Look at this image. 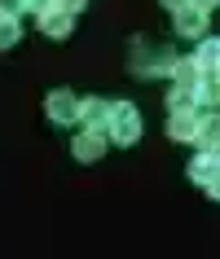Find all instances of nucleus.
<instances>
[{"instance_id":"f257e3e1","label":"nucleus","mask_w":220,"mask_h":259,"mask_svg":"<svg viewBox=\"0 0 220 259\" xmlns=\"http://www.w3.org/2000/svg\"><path fill=\"white\" fill-rule=\"evenodd\" d=\"M110 137L119 141V145H132V141L141 137V119H137V106H128V101H119V106H110Z\"/></svg>"},{"instance_id":"f03ea898","label":"nucleus","mask_w":220,"mask_h":259,"mask_svg":"<svg viewBox=\"0 0 220 259\" xmlns=\"http://www.w3.org/2000/svg\"><path fill=\"white\" fill-rule=\"evenodd\" d=\"M49 119L53 123H75L80 119V101H75L70 93H53L49 97Z\"/></svg>"},{"instance_id":"7ed1b4c3","label":"nucleus","mask_w":220,"mask_h":259,"mask_svg":"<svg viewBox=\"0 0 220 259\" xmlns=\"http://www.w3.org/2000/svg\"><path fill=\"white\" fill-rule=\"evenodd\" d=\"M176 31H180V35H203V31H207V9H198V5L176 9Z\"/></svg>"},{"instance_id":"20e7f679","label":"nucleus","mask_w":220,"mask_h":259,"mask_svg":"<svg viewBox=\"0 0 220 259\" xmlns=\"http://www.w3.org/2000/svg\"><path fill=\"white\" fill-rule=\"evenodd\" d=\"M198 123H203V119H194L190 110H176L172 123H167V132H172L176 141H190V137H198Z\"/></svg>"},{"instance_id":"39448f33","label":"nucleus","mask_w":220,"mask_h":259,"mask_svg":"<svg viewBox=\"0 0 220 259\" xmlns=\"http://www.w3.org/2000/svg\"><path fill=\"white\" fill-rule=\"evenodd\" d=\"M80 119L97 132V127H106V123H110V106H106V101H80Z\"/></svg>"},{"instance_id":"423d86ee","label":"nucleus","mask_w":220,"mask_h":259,"mask_svg":"<svg viewBox=\"0 0 220 259\" xmlns=\"http://www.w3.org/2000/svg\"><path fill=\"white\" fill-rule=\"evenodd\" d=\"M198 141H203V154L220 150V114H207V119L198 123Z\"/></svg>"},{"instance_id":"0eeeda50","label":"nucleus","mask_w":220,"mask_h":259,"mask_svg":"<svg viewBox=\"0 0 220 259\" xmlns=\"http://www.w3.org/2000/svg\"><path fill=\"white\" fill-rule=\"evenodd\" d=\"M101 137L97 132H84V137H75V158H84V163H93V158H101Z\"/></svg>"},{"instance_id":"6e6552de","label":"nucleus","mask_w":220,"mask_h":259,"mask_svg":"<svg viewBox=\"0 0 220 259\" xmlns=\"http://www.w3.org/2000/svg\"><path fill=\"white\" fill-rule=\"evenodd\" d=\"M40 27H44V35H70V14L66 9H49L40 18Z\"/></svg>"},{"instance_id":"1a4fd4ad","label":"nucleus","mask_w":220,"mask_h":259,"mask_svg":"<svg viewBox=\"0 0 220 259\" xmlns=\"http://www.w3.org/2000/svg\"><path fill=\"white\" fill-rule=\"evenodd\" d=\"M216 171H220V158H216V154H203V158H194V163H190V176L203 180V185L216 176Z\"/></svg>"},{"instance_id":"9d476101","label":"nucleus","mask_w":220,"mask_h":259,"mask_svg":"<svg viewBox=\"0 0 220 259\" xmlns=\"http://www.w3.org/2000/svg\"><path fill=\"white\" fill-rule=\"evenodd\" d=\"M203 66H220V40H207L203 49H198V70Z\"/></svg>"},{"instance_id":"9b49d317","label":"nucleus","mask_w":220,"mask_h":259,"mask_svg":"<svg viewBox=\"0 0 220 259\" xmlns=\"http://www.w3.org/2000/svg\"><path fill=\"white\" fill-rule=\"evenodd\" d=\"M9 44H18V22L14 18H0V49H9Z\"/></svg>"},{"instance_id":"f8f14e48","label":"nucleus","mask_w":220,"mask_h":259,"mask_svg":"<svg viewBox=\"0 0 220 259\" xmlns=\"http://www.w3.org/2000/svg\"><path fill=\"white\" fill-rule=\"evenodd\" d=\"M22 5H27V9H31V14H49V9H53V0H22Z\"/></svg>"},{"instance_id":"ddd939ff","label":"nucleus","mask_w":220,"mask_h":259,"mask_svg":"<svg viewBox=\"0 0 220 259\" xmlns=\"http://www.w3.org/2000/svg\"><path fill=\"white\" fill-rule=\"evenodd\" d=\"M18 9H22V0H0V18H18Z\"/></svg>"},{"instance_id":"4468645a","label":"nucleus","mask_w":220,"mask_h":259,"mask_svg":"<svg viewBox=\"0 0 220 259\" xmlns=\"http://www.w3.org/2000/svg\"><path fill=\"white\" fill-rule=\"evenodd\" d=\"M207 193H211V198H220V171H216L211 180H207Z\"/></svg>"},{"instance_id":"2eb2a0df","label":"nucleus","mask_w":220,"mask_h":259,"mask_svg":"<svg viewBox=\"0 0 220 259\" xmlns=\"http://www.w3.org/2000/svg\"><path fill=\"white\" fill-rule=\"evenodd\" d=\"M80 5H84V0H62V9H66V14H75Z\"/></svg>"},{"instance_id":"dca6fc26","label":"nucleus","mask_w":220,"mask_h":259,"mask_svg":"<svg viewBox=\"0 0 220 259\" xmlns=\"http://www.w3.org/2000/svg\"><path fill=\"white\" fill-rule=\"evenodd\" d=\"M190 5H198V9H211V5H220V0H190Z\"/></svg>"},{"instance_id":"f3484780","label":"nucleus","mask_w":220,"mask_h":259,"mask_svg":"<svg viewBox=\"0 0 220 259\" xmlns=\"http://www.w3.org/2000/svg\"><path fill=\"white\" fill-rule=\"evenodd\" d=\"M163 5H172V9H185V5H190V0H163Z\"/></svg>"}]
</instances>
